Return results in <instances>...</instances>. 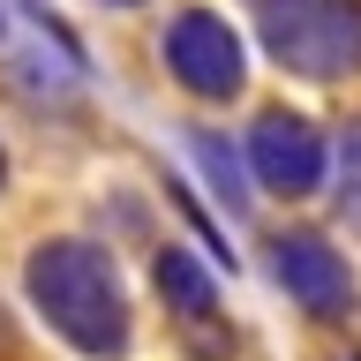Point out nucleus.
Returning <instances> with one entry per match:
<instances>
[{"instance_id": "ddd939ff", "label": "nucleus", "mask_w": 361, "mask_h": 361, "mask_svg": "<svg viewBox=\"0 0 361 361\" xmlns=\"http://www.w3.org/2000/svg\"><path fill=\"white\" fill-rule=\"evenodd\" d=\"M346 361H361V346H354V354H346Z\"/></svg>"}, {"instance_id": "7ed1b4c3", "label": "nucleus", "mask_w": 361, "mask_h": 361, "mask_svg": "<svg viewBox=\"0 0 361 361\" xmlns=\"http://www.w3.org/2000/svg\"><path fill=\"white\" fill-rule=\"evenodd\" d=\"M271 279H279L286 301L301 316H316V324H346V316L361 309V286H354V271H346V256H338L316 226L271 233Z\"/></svg>"}, {"instance_id": "f8f14e48", "label": "nucleus", "mask_w": 361, "mask_h": 361, "mask_svg": "<svg viewBox=\"0 0 361 361\" xmlns=\"http://www.w3.org/2000/svg\"><path fill=\"white\" fill-rule=\"evenodd\" d=\"M0 38H8V16H0Z\"/></svg>"}, {"instance_id": "20e7f679", "label": "nucleus", "mask_w": 361, "mask_h": 361, "mask_svg": "<svg viewBox=\"0 0 361 361\" xmlns=\"http://www.w3.org/2000/svg\"><path fill=\"white\" fill-rule=\"evenodd\" d=\"M158 53H166V68H173V83L188 90V98H233V90L248 83L241 38H233V23L211 16V8H180V16L166 23Z\"/></svg>"}, {"instance_id": "0eeeda50", "label": "nucleus", "mask_w": 361, "mask_h": 361, "mask_svg": "<svg viewBox=\"0 0 361 361\" xmlns=\"http://www.w3.org/2000/svg\"><path fill=\"white\" fill-rule=\"evenodd\" d=\"M188 151H196L203 180L219 188V203H226V211H241V203H248V158L233 151L219 128H188Z\"/></svg>"}, {"instance_id": "6e6552de", "label": "nucleus", "mask_w": 361, "mask_h": 361, "mask_svg": "<svg viewBox=\"0 0 361 361\" xmlns=\"http://www.w3.org/2000/svg\"><path fill=\"white\" fill-rule=\"evenodd\" d=\"M331 173H338V226L346 233H361V113L338 128V151H331Z\"/></svg>"}, {"instance_id": "9b49d317", "label": "nucleus", "mask_w": 361, "mask_h": 361, "mask_svg": "<svg viewBox=\"0 0 361 361\" xmlns=\"http://www.w3.org/2000/svg\"><path fill=\"white\" fill-rule=\"evenodd\" d=\"M113 8H143V0H113Z\"/></svg>"}, {"instance_id": "1a4fd4ad", "label": "nucleus", "mask_w": 361, "mask_h": 361, "mask_svg": "<svg viewBox=\"0 0 361 361\" xmlns=\"http://www.w3.org/2000/svg\"><path fill=\"white\" fill-rule=\"evenodd\" d=\"M16 8H23V16H30V23H38L45 38H53V53H61L68 68H83V45H75V30H68V23L53 16V0H16Z\"/></svg>"}, {"instance_id": "423d86ee", "label": "nucleus", "mask_w": 361, "mask_h": 361, "mask_svg": "<svg viewBox=\"0 0 361 361\" xmlns=\"http://www.w3.org/2000/svg\"><path fill=\"white\" fill-rule=\"evenodd\" d=\"M151 286H158V301H166V316H173L180 331L219 324V286H211V271H203L188 248H158L151 256Z\"/></svg>"}, {"instance_id": "9d476101", "label": "nucleus", "mask_w": 361, "mask_h": 361, "mask_svg": "<svg viewBox=\"0 0 361 361\" xmlns=\"http://www.w3.org/2000/svg\"><path fill=\"white\" fill-rule=\"evenodd\" d=\"M0 188H8V151H0Z\"/></svg>"}, {"instance_id": "f03ea898", "label": "nucleus", "mask_w": 361, "mask_h": 361, "mask_svg": "<svg viewBox=\"0 0 361 361\" xmlns=\"http://www.w3.org/2000/svg\"><path fill=\"white\" fill-rule=\"evenodd\" d=\"M256 38L301 83H346L361 75V0H248Z\"/></svg>"}, {"instance_id": "f257e3e1", "label": "nucleus", "mask_w": 361, "mask_h": 361, "mask_svg": "<svg viewBox=\"0 0 361 361\" xmlns=\"http://www.w3.org/2000/svg\"><path fill=\"white\" fill-rule=\"evenodd\" d=\"M23 293L45 316V331L61 346H75L83 361H128L135 316H128V293H121V271L98 241H75V233L38 241L23 264Z\"/></svg>"}, {"instance_id": "39448f33", "label": "nucleus", "mask_w": 361, "mask_h": 361, "mask_svg": "<svg viewBox=\"0 0 361 361\" xmlns=\"http://www.w3.org/2000/svg\"><path fill=\"white\" fill-rule=\"evenodd\" d=\"M248 180L256 188H271V196H316L324 188V173H331V151H324V135H316V121H301V113H256V128H248Z\"/></svg>"}]
</instances>
